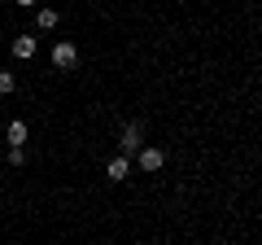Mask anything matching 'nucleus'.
I'll list each match as a JSON object with an SVG mask.
<instances>
[{"label":"nucleus","instance_id":"f257e3e1","mask_svg":"<svg viewBox=\"0 0 262 245\" xmlns=\"http://www.w3.org/2000/svg\"><path fill=\"white\" fill-rule=\"evenodd\" d=\"M144 145H149V140H144V122H127L122 136H118V153H127V158H131V153H140Z\"/></svg>","mask_w":262,"mask_h":245},{"label":"nucleus","instance_id":"f03ea898","mask_svg":"<svg viewBox=\"0 0 262 245\" xmlns=\"http://www.w3.org/2000/svg\"><path fill=\"white\" fill-rule=\"evenodd\" d=\"M53 66H57V70H75V66H79V44L57 39V44H53Z\"/></svg>","mask_w":262,"mask_h":245},{"label":"nucleus","instance_id":"7ed1b4c3","mask_svg":"<svg viewBox=\"0 0 262 245\" xmlns=\"http://www.w3.org/2000/svg\"><path fill=\"white\" fill-rule=\"evenodd\" d=\"M136 162H140V171H144V175H153V171H162V167H166V153H162L158 145H144V149L136 153Z\"/></svg>","mask_w":262,"mask_h":245},{"label":"nucleus","instance_id":"20e7f679","mask_svg":"<svg viewBox=\"0 0 262 245\" xmlns=\"http://www.w3.org/2000/svg\"><path fill=\"white\" fill-rule=\"evenodd\" d=\"M105 175H110L114 184H122V179L131 175V158H127V153H114V158L105 162Z\"/></svg>","mask_w":262,"mask_h":245},{"label":"nucleus","instance_id":"39448f33","mask_svg":"<svg viewBox=\"0 0 262 245\" xmlns=\"http://www.w3.org/2000/svg\"><path fill=\"white\" fill-rule=\"evenodd\" d=\"M27 136H31V127H27L22 118H13L9 132H5V140H9V149H22V145H27Z\"/></svg>","mask_w":262,"mask_h":245},{"label":"nucleus","instance_id":"423d86ee","mask_svg":"<svg viewBox=\"0 0 262 245\" xmlns=\"http://www.w3.org/2000/svg\"><path fill=\"white\" fill-rule=\"evenodd\" d=\"M57 22H61V13H57L53 5H39V9H35V27H39V31H53Z\"/></svg>","mask_w":262,"mask_h":245},{"label":"nucleus","instance_id":"0eeeda50","mask_svg":"<svg viewBox=\"0 0 262 245\" xmlns=\"http://www.w3.org/2000/svg\"><path fill=\"white\" fill-rule=\"evenodd\" d=\"M13 57H18V62H27V57H35V35H13Z\"/></svg>","mask_w":262,"mask_h":245},{"label":"nucleus","instance_id":"6e6552de","mask_svg":"<svg viewBox=\"0 0 262 245\" xmlns=\"http://www.w3.org/2000/svg\"><path fill=\"white\" fill-rule=\"evenodd\" d=\"M13 88H18V79H13V70H0V96H9Z\"/></svg>","mask_w":262,"mask_h":245},{"label":"nucleus","instance_id":"1a4fd4ad","mask_svg":"<svg viewBox=\"0 0 262 245\" xmlns=\"http://www.w3.org/2000/svg\"><path fill=\"white\" fill-rule=\"evenodd\" d=\"M18 9H39V0H13Z\"/></svg>","mask_w":262,"mask_h":245}]
</instances>
